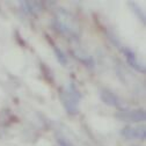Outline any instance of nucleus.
<instances>
[{
    "mask_svg": "<svg viewBox=\"0 0 146 146\" xmlns=\"http://www.w3.org/2000/svg\"><path fill=\"white\" fill-rule=\"evenodd\" d=\"M101 100L107 104V106H110V107H115L118 109H122L121 106V101L118 99V96L116 94H114L113 92L108 89H103L101 92Z\"/></svg>",
    "mask_w": 146,
    "mask_h": 146,
    "instance_id": "39448f33",
    "label": "nucleus"
},
{
    "mask_svg": "<svg viewBox=\"0 0 146 146\" xmlns=\"http://www.w3.org/2000/svg\"><path fill=\"white\" fill-rule=\"evenodd\" d=\"M60 100L63 102V106L65 108V110L71 114L76 115L79 111V103L81 100V94L78 90L77 86L70 82L66 87H64L60 92Z\"/></svg>",
    "mask_w": 146,
    "mask_h": 146,
    "instance_id": "f257e3e1",
    "label": "nucleus"
},
{
    "mask_svg": "<svg viewBox=\"0 0 146 146\" xmlns=\"http://www.w3.org/2000/svg\"><path fill=\"white\" fill-rule=\"evenodd\" d=\"M122 52H123V54L126 58L127 64H129L132 68H135L138 72H143V73L145 72L144 66L140 64V62H138V58L136 56V53L131 49H129V48H122Z\"/></svg>",
    "mask_w": 146,
    "mask_h": 146,
    "instance_id": "20e7f679",
    "label": "nucleus"
},
{
    "mask_svg": "<svg viewBox=\"0 0 146 146\" xmlns=\"http://www.w3.org/2000/svg\"><path fill=\"white\" fill-rule=\"evenodd\" d=\"M52 48H53V50H54V54H56V57L58 58L59 63H60L62 65H66V64H67V58H66V56L64 54V52H63L59 48H57L56 45H53V44H52Z\"/></svg>",
    "mask_w": 146,
    "mask_h": 146,
    "instance_id": "0eeeda50",
    "label": "nucleus"
},
{
    "mask_svg": "<svg viewBox=\"0 0 146 146\" xmlns=\"http://www.w3.org/2000/svg\"><path fill=\"white\" fill-rule=\"evenodd\" d=\"M126 139H144L145 138V127L144 126H125L121 132Z\"/></svg>",
    "mask_w": 146,
    "mask_h": 146,
    "instance_id": "7ed1b4c3",
    "label": "nucleus"
},
{
    "mask_svg": "<svg viewBox=\"0 0 146 146\" xmlns=\"http://www.w3.org/2000/svg\"><path fill=\"white\" fill-rule=\"evenodd\" d=\"M21 4L26 5V6H22V8L25 9L26 13H29V14H37L43 8L42 3H37V1H22Z\"/></svg>",
    "mask_w": 146,
    "mask_h": 146,
    "instance_id": "423d86ee",
    "label": "nucleus"
},
{
    "mask_svg": "<svg viewBox=\"0 0 146 146\" xmlns=\"http://www.w3.org/2000/svg\"><path fill=\"white\" fill-rule=\"evenodd\" d=\"M116 117L119 121L127 123H139L145 121L146 115L143 109H129V110L122 109L118 113H116Z\"/></svg>",
    "mask_w": 146,
    "mask_h": 146,
    "instance_id": "f03ea898",
    "label": "nucleus"
}]
</instances>
